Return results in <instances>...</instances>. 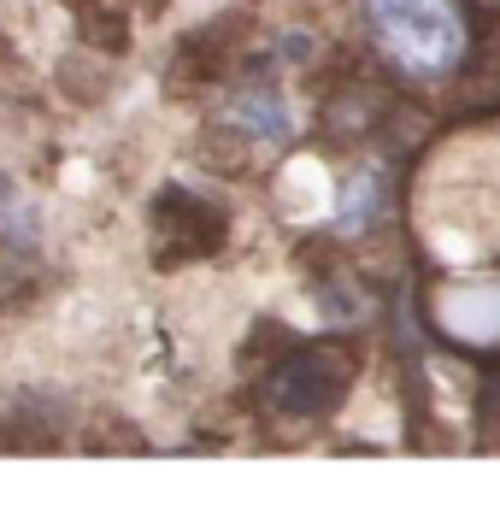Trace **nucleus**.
I'll use <instances>...</instances> for the list:
<instances>
[{"mask_svg":"<svg viewBox=\"0 0 500 512\" xmlns=\"http://www.w3.org/2000/svg\"><path fill=\"white\" fill-rule=\"evenodd\" d=\"M383 53L412 77H448L465 59V24L453 0H365Z\"/></svg>","mask_w":500,"mask_h":512,"instance_id":"f257e3e1","label":"nucleus"},{"mask_svg":"<svg viewBox=\"0 0 500 512\" xmlns=\"http://www.w3.org/2000/svg\"><path fill=\"white\" fill-rule=\"evenodd\" d=\"M383 206V171H353L342 183V201H336V230L342 236H359Z\"/></svg>","mask_w":500,"mask_h":512,"instance_id":"f03ea898","label":"nucleus"},{"mask_svg":"<svg viewBox=\"0 0 500 512\" xmlns=\"http://www.w3.org/2000/svg\"><path fill=\"white\" fill-rule=\"evenodd\" d=\"M236 124L259 136V142H289L295 136V118L283 112V101L271 95V89H248L242 101H236Z\"/></svg>","mask_w":500,"mask_h":512,"instance_id":"7ed1b4c3","label":"nucleus"}]
</instances>
